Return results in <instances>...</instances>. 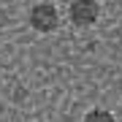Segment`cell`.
Masks as SVG:
<instances>
[{
    "label": "cell",
    "instance_id": "2",
    "mask_svg": "<svg viewBox=\"0 0 122 122\" xmlns=\"http://www.w3.org/2000/svg\"><path fill=\"white\" fill-rule=\"evenodd\" d=\"M30 27L35 33H54L60 27V14L52 3H35L30 8Z\"/></svg>",
    "mask_w": 122,
    "mask_h": 122
},
{
    "label": "cell",
    "instance_id": "3",
    "mask_svg": "<svg viewBox=\"0 0 122 122\" xmlns=\"http://www.w3.org/2000/svg\"><path fill=\"white\" fill-rule=\"evenodd\" d=\"M84 122H117V119H114V114L106 111V109H90L84 114Z\"/></svg>",
    "mask_w": 122,
    "mask_h": 122
},
{
    "label": "cell",
    "instance_id": "1",
    "mask_svg": "<svg viewBox=\"0 0 122 122\" xmlns=\"http://www.w3.org/2000/svg\"><path fill=\"white\" fill-rule=\"evenodd\" d=\"M100 16V5L98 0H73V3L68 5V19L73 27H81V30H87L98 22Z\"/></svg>",
    "mask_w": 122,
    "mask_h": 122
}]
</instances>
